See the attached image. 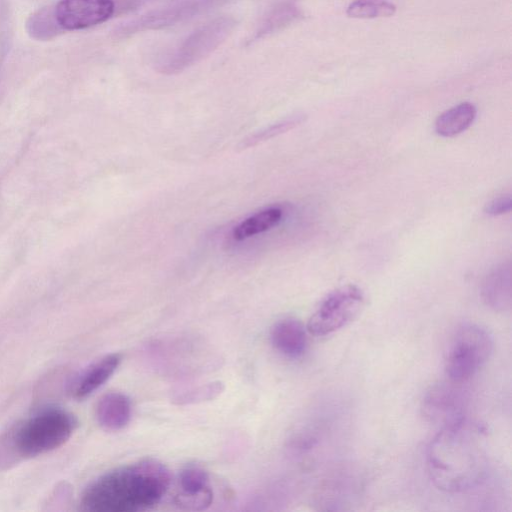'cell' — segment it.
Returning a JSON list of instances; mask_svg holds the SVG:
<instances>
[{"instance_id":"5b68a950","label":"cell","mask_w":512,"mask_h":512,"mask_svg":"<svg viewBox=\"0 0 512 512\" xmlns=\"http://www.w3.org/2000/svg\"><path fill=\"white\" fill-rule=\"evenodd\" d=\"M236 21L232 17H218L192 32L161 62L164 74L179 73L212 53L232 33Z\"/></svg>"},{"instance_id":"6da1fadb","label":"cell","mask_w":512,"mask_h":512,"mask_svg":"<svg viewBox=\"0 0 512 512\" xmlns=\"http://www.w3.org/2000/svg\"><path fill=\"white\" fill-rule=\"evenodd\" d=\"M171 477L166 466L143 459L113 469L84 491L81 509L89 512H138L154 507L166 494Z\"/></svg>"},{"instance_id":"d6986e66","label":"cell","mask_w":512,"mask_h":512,"mask_svg":"<svg viewBox=\"0 0 512 512\" xmlns=\"http://www.w3.org/2000/svg\"><path fill=\"white\" fill-rule=\"evenodd\" d=\"M303 120L304 117L301 115L293 116L285 120H282L249 136L248 138L241 142L240 147L242 149L253 147L261 142L269 140L279 134L285 133L293 129L294 127L302 123Z\"/></svg>"},{"instance_id":"ba28073f","label":"cell","mask_w":512,"mask_h":512,"mask_svg":"<svg viewBox=\"0 0 512 512\" xmlns=\"http://www.w3.org/2000/svg\"><path fill=\"white\" fill-rule=\"evenodd\" d=\"M221 1L223 0H180L129 21L121 27L119 32L123 35H130L136 32L171 26L194 17Z\"/></svg>"},{"instance_id":"ac0fdd59","label":"cell","mask_w":512,"mask_h":512,"mask_svg":"<svg viewBox=\"0 0 512 512\" xmlns=\"http://www.w3.org/2000/svg\"><path fill=\"white\" fill-rule=\"evenodd\" d=\"M300 15V10L294 3H282L266 16L262 25L257 30L256 36L262 37L278 31L297 20Z\"/></svg>"},{"instance_id":"9a60e30c","label":"cell","mask_w":512,"mask_h":512,"mask_svg":"<svg viewBox=\"0 0 512 512\" xmlns=\"http://www.w3.org/2000/svg\"><path fill=\"white\" fill-rule=\"evenodd\" d=\"M474 104L462 102L444 111L435 122V131L443 137H453L468 129L476 118Z\"/></svg>"},{"instance_id":"9c48e42d","label":"cell","mask_w":512,"mask_h":512,"mask_svg":"<svg viewBox=\"0 0 512 512\" xmlns=\"http://www.w3.org/2000/svg\"><path fill=\"white\" fill-rule=\"evenodd\" d=\"M114 10L113 0H61L54 13L61 28L80 30L105 22Z\"/></svg>"},{"instance_id":"30bf717a","label":"cell","mask_w":512,"mask_h":512,"mask_svg":"<svg viewBox=\"0 0 512 512\" xmlns=\"http://www.w3.org/2000/svg\"><path fill=\"white\" fill-rule=\"evenodd\" d=\"M175 504L184 510L198 511L213 502V490L208 473L200 466L190 464L177 477Z\"/></svg>"},{"instance_id":"e0dca14e","label":"cell","mask_w":512,"mask_h":512,"mask_svg":"<svg viewBox=\"0 0 512 512\" xmlns=\"http://www.w3.org/2000/svg\"><path fill=\"white\" fill-rule=\"evenodd\" d=\"M396 10V5L388 0H354L346 14L350 18L374 19L393 16Z\"/></svg>"},{"instance_id":"7a4b0ae2","label":"cell","mask_w":512,"mask_h":512,"mask_svg":"<svg viewBox=\"0 0 512 512\" xmlns=\"http://www.w3.org/2000/svg\"><path fill=\"white\" fill-rule=\"evenodd\" d=\"M426 463L434 485L449 493L476 487L488 471L480 436L466 420L441 427L428 445Z\"/></svg>"},{"instance_id":"277c9868","label":"cell","mask_w":512,"mask_h":512,"mask_svg":"<svg viewBox=\"0 0 512 512\" xmlns=\"http://www.w3.org/2000/svg\"><path fill=\"white\" fill-rule=\"evenodd\" d=\"M493 339L476 324H464L453 334L445 357V373L449 380L463 383L474 376L489 360Z\"/></svg>"},{"instance_id":"3957f363","label":"cell","mask_w":512,"mask_h":512,"mask_svg":"<svg viewBox=\"0 0 512 512\" xmlns=\"http://www.w3.org/2000/svg\"><path fill=\"white\" fill-rule=\"evenodd\" d=\"M75 417L52 407L17 422L0 436V470L63 445L76 428Z\"/></svg>"},{"instance_id":"2e32d148","label":"cell","mask_w":512,"mask_h":512,"mask_svg":"<svg viewBox=\"0 0 512 512\" xmlns=\"http://www.w3.org/2000/svg\"><path fill=\"white\" fill-rule=\"evenodd\" d=\"M283 217V210L278 206H271L256 212L240 222L232 231L236 241H242L257 234L266 232L278 225Z\"/></svg>"},{"instance_id":"8992f818","label":"cell","mask_w":512,"mask_h":512,"mask_svg":"<svg viewBox=\"0 0 512 512\" xmlns=\"http://www.w3.org/2000/svg\"><path fill=\"white\" fill-rule=\"evenodd\" d=\"M365 304L363 291L348 284L329 293L316 307L307 323V331L314 336L337 332L361 312Z\"/></svg>"},{"instance_id":"8fae6325","label":"cell","mask_w":512,"mask_h":512,"mask_svg":"<svg viewBox=\"0 0 512 512\" xmlns=\"http://www.w3.org/2000/svg\"><path fill=\"white\" fill-rule=\"evenodd\" d=\"M270 340L283 356L299 358L307 348V328L295 318H284L272 326Z\"/></svg>"},{"instance_id":"4fadbf2b","label":"cell","mask_w":512,"mask_h":512,"mask_svg":"<svg viewBox=\"0 0 512 512\" xmlns=\"http://www.w3.org/2000/svg\"><path fill=\"white\" fill-rule=\"evenodd\" d=\"M121 360L119 353H111L91 364L75 379L71 395L76 399L91 395L114 374Z\"/></svg>"},{"instance_id":"52a82bcc","label":"cell","mask_w":512,"mask_h":512,"mask_svg":"<svg viewBox=\"0 0 512 512\" xmlns=\"http://www.w3.org/2000/svg\"><path fill=\"white\" fill-rule=\"evenodd\" d=\"M460 384L449 380L431 386L422 400L423 416L441 427L466 420L465 396Z\"/></svg>"},{"instance_id":"44dd1931","label":"cell","mask_w":512,"mask_h":512,"mask_svg":"<svg viewBox=\"0 0 512 512\" xmlns=\"http://www.w3.org/2000/svg\"><path fill=\"white\" fill-rule=\"evenodd\" d=\"M512 207V200L509 195L499 196L489 201L484 208V211L492 216H498L508 213Z\"/></svg>"},{"instance_id":"ffe728a7","label":"cell","mask_w":512,"mask_h":512,"mask_svg":"<svg viewBox=\"0 0 512 512\" xmlns=\"http://www.w3.org/2000/svg\"><path fill=\"white\" fill-rule=\"evenodd\" d=\"M222 389L221 383H210L189 392H184L182 395L178 396L176 400L180 404L208 400L221 393Z\"/></svg>"},{"instance_id":"5bb4252c","label":"cell","mask_w":512,"mask_h":512,"mask_svg":"<svg viewBox=\"0 0 512 512\" xmlns=\"http://www.w3.org/2000/svg\"><path fill=\"white\" fill-rule=\"evenodd\" d=\"M131 414V401L120 392H110L103 395L96 405L97 422L108 431H117L124 428L129 423Z\"/></svg>"},{"instance_id":"7c38bea8","label":"cell","mask_w":512,"mask_h":512,"mask_svg":"<svg viewBox=\"0 0 512 512\" xmlns=\"http://www.w3.org/2000/svg\"><path fill=\"white\" fill-rule=\"evenodd\" d=\"M511 266L503 263L493 268L485 277L481 296L484 303L494 311L505 312L511 308Z\"/></svg>"}]
</instances>
